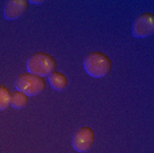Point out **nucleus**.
<instances>
[{
    "mask_svg": "<svg viewBox=\"0 0 154 153\" xmlns=\"http://www.w3.org/2000/svg\"><path fill=\"white\" fill-rule=\"evenodd\" d=\"M85 71L93 78H104L113 69L111 58L102 52H91L85 59Z\"/></svg>",
    "mask_w": 154,
    "mask_h": 153,
    "instance_id": "f257e3e1",
    "label": "nucleus"
},
{
    "mask_svg": "<svg viewBox=\"0 0 154 153\" xmlns=\"http://www.w3.org/2000/svg\"><path fill=\"white\" fill-rule=\"evenodd\" d=\"M154 32V15L151 12H143L135 19L132 25V36L137 38H145Z\"/></svg>",
    "mask_w": 154,
    "mask_h": 153,
    "instance_id": "39448f33",
    "label": "nucleus"
},
{
    "mask_svg": "<svg viewBox=\"0 0 154 153\" xmlns=\"http://www.w3.org/2000/svg\"><path fill=\"white\" fill-rule=\"evenodd\" d=\"M48 78H49L51 86L55 90H57V92H61V90H64L68 86V78H67V75L63 74V72L55 71V72H52Z\"/></svg>",
    "mask_w": 154,
    "mask_h": 153,
    "instance_id": "0eeeda50",
    "label": "nucleus"
},
{
    "mask_svg": "<svg viewBox=\"0 0 154 153\" xmlns=\"http://www.w3.org/2000/svg\"><path fill=\"white\" fill-rule=\"evenodd\" d=\"M27 104H29V96L19 92V90L12 92V94H11V107L12 108H15V110H23Z\"/></svg>",
    "mask_w": 154,
    "mask_h": 153,
    "instance_id": "6e6552de",
    "label": "nucleus"
},
{
    "mask_svg": "<svg viewBox=\"0 0 154 153\" xmlns=\"http://www.w3.org/2000/svg\"><path fill=\"white\" fill-rule=\"evenodd\" d=\"M96 141V134L91 127H81L72 137V146L76 152H89Z\"/></svg>",
    "mask_w": 154,
    "mask_h": 153,
    "instance_id": "20e7f679",
    "label": "nucleus"
},
{
    "mask_svg": "<svg viewBox=\"0 0 154 153\" xmlns=\"http://www.w3.org/2000/svg\"><path fill=\"white\" fill-rule=\"evenodd\" d=\"M11 94L12 92L4 85H0V111H6L11 107Z\"/></svg>",
    "mask_w": 154,
    "mask_h": 153,
    "instance_id": "1a4fd4ad",
    "label": "nucleus"
},
{
    "mask_svg": "<svg viewBox=\"0 0 154 153\" xmlns=\"http://www.w3.org/2000/svg\"><path fill=\"white\" fill-rule=\"evenodd\" d=\"M15 86L19 92L30 96H38L45 90V78L38 77V75L30 74H20L15 81Z\"/></svg>",
    "mask_w": 154,
    "mask_h": 153,
    "instance_id": "7ed1b4c3",
    "label": "nucleus"
},
{
    "mask_svg": "<svg viewBox=\"0 0 154 153\" xmlns=\"http://www.w3.org/2000/svg\"><path fill=\"white\" fill-rule=\"evenodd\" d=\"M57 69V62L52 55L47 52H37L27 60V72L38 77H49Z\"/></svg>",
    "mask_w": 154,
    "mask_h": 153,
    "instance_id": "f03ea898",
    "label": "nucleus"
},
{
    "mask_svg": "<svg viewBox=\"0 0 154 153\" xmlns=\"http://www.w3.org/2000/svg\"><path fill=\"white\" fill-rule=\"evenodd\" d=\"M33 3H34V4H41L42 2H41V0H35V2H33Z\"/></svg>",
    "mask_w": 154,
    "mask_h": 153,
    "instance_id": "9d476101",
    "label": "nucleus"
},
{
    "mask_svg": "<svg viewBox=\"0 0 154 153\" xmlns=\"http://www.w3.org/2000/svg\"><path fill=\"white\" fill-rule=\"evenodd\" d=\"M29 8V0H8L4 4V17L10 21H15L23 17Z\"/></svg>",
    "mask_w": 154,
    "mask_h": 153,
    "instance_id": "423d86ee",
    "label": "nucleus"
}]
</instances>
